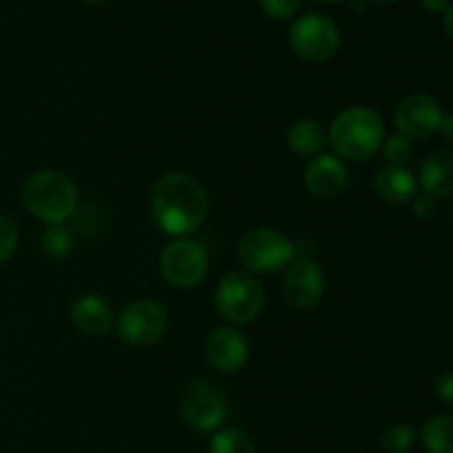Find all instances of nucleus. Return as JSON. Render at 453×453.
<instances>
[{"instance_id": "2f4dec72", "label": "nucleus", "mask_w": 453, "mask_h": 453, "mask_svg": "<svg viewBox=\"0 0 453 453\" xmlns=\"http://www.w3.org/2000/svg\"><path fill=\"white\" fill-rule=\"evenodd\" d=\"M321 3H334V4H341V3H349V0H321Z\"/></svg>"}, {"instance_id": "39448f33", "label": "nucleus", "mask_w": 453, "mask_h": 453, "mask_svg": "<svg viewBox=\"0 0 453 453\" xmlns=\"http://www.w3.org/2000/svg\"><path fill=\"white\" fill-rule=\"evenodd\" d=\"M237 257L246 273L273 274L295 259V243L273 228H252L242 237Z\"/></svg>"}, {"instance_id": "6e6552de", "label": "nucleus", "mask_w": 453, "mask_h": 453, "mask_svg": "<svg viewBox=\"0 0 453 453\" xmlns=\"http://www.w3.org/2000/svg\"><path fill=\"white\" fill-rule=\"evenodd\" d=\"M159 270L171 286L190 290L206 279L208 255L199 242L180 237L164 248L159 257Z\"/></svg>"}, {"instance_id": "20e7f679", "label": "nucleus", "mask_w": 453, "mask_h": 453, "mask_svg": "<svg viewBox=\"0 0 453 453\" xmlns=\"http://www.w3.org/2000/svg\"><path fill=\"white\" fill-rule=\"evenodd\" d=\"M265 305L264 286L255 279V274L246 270L228 273L215 290V308L226 321L234 326H248L255 321Z\"/></svg>"}, {"instance_id": "cd10ccee", "label": "nucleus", "mask_w": 453, "mask_h": 453, "mask_svg": "<svg viewBox=\"0 0 453 453\" xmlns=\"http://www.w3.org/2000/svg\"><path fill=\"white\" fill-rule=\"evenodd\" d=\"M438 133L445 137V142H451V137H453V118L451 115H445V118H442V124H441V128H438Z\"/></svg>"}, {"instance_id": "393cba45", "label": "nucleus", "mask_w": 453, "mask_h": 453, "mask_svg": "<svg viewBox=\"0 0 453 453\" xmlns=\"http://www.w3.org/2000/svg\"><path fill=\"white\" fill-rule=\"evenodd\" d=\"M414 215L418 217V219H432V217H436L438 212V199L432 197V195L427 193H420V195H414Z\"/></svg>"}, {"instance_id": "9d476101", "label": "nucleus", "mask_w": 453, "mask_h": 453, "mask_svg": "<svg viewBox=\"0 0 453 453\" xmlns=\"http://www.w3.org/2000/svg\"><path fill=\"white\" fill-rule=\"evenodd\" d=\"M442 113L441 102L427 93H411L405 100L398 102L394 111V127L398 135L407 140H427L441 128Z\"/></svg>"}, {"instance_id": "2eb2a0df", "label": "nucleus", "mask_w": 453, "mask_h": 453, "mask_svg": "<svg viewBox=\"0 0 453 453\" xmlns=\"http://www.w3.org/2000/svg\"><path fill=\"white\" fill-rule=\"evenodd\" d=\"M418 188V180L414 173L407 166H388L380 168L374 177V190L383 202L392 203V206H403V203L411 202Z\"/></svg>"}, {"instance_id": "9b49d317", "label": "nucleus", "mask_w": 453, "mask_h": 453, "mask_svg": "<svg viewBox=\"0 0 453 453\" xmlns=\"http://www.w3.org/2000/svg\"><path fill=\"white\" fill-rule=\"evenodd\" d=\"M326 292V277L319 264L301 259L290 264L283 279V299L296 310H310L321 301Z\"/></svg>"}, {"instance_id": "f8f14e48", "label": "nucleus", "mask_w": 453, "mask_h": 453, "mask_svg": "<svg viewBox=\"0 0 453 453\" xmlns=\"http://www.w3.org/2000/svg\"><path fill=\"white\" fill-rule=\"evenodd\" d=\"M303 184L314 199H336L348 186V168L334 153H319L305 166Z\"/></svg>"}, {"instance_id": "7c9ffc66", "label": "nucleus", "mask_w": 453, "mask_h": 453, "mask_svg": "<svg viewBox=\"0 0 453 453\" xmlns=\"http://www.w3.org/2000/svg\"><path fill=\"white\" fill-rule=\"evenodd\" d=\"M372 3H376V4H392V3H396V0H372Z\"/></svg>"}, {"instance_id": "473e14b6", "label": "nucleus", "mask_w": 453, "mask_h": 453, "mask_svg": "<svg viewBox=\"0 0 453 453\" xmlns=\"http://www.w3.org/2000/svg\"><path fill=\"white\" fill-rule=\"evenodd\" d=\"M82 3H87V4H102V3H104V0H82Z\"/></svg>"}, {"instance_id": "6ab92c4d", "label": "nucleus", "mask_w": 453, "mask_h": 453, "mask_svg": "<svg viewBox=\"0 0 453 453\" xmlns=\"http://www.w3.org/2000/svg\"><path fill=\"white\" fill-rule=\"evenodd\" d=\"M211 453H257V445L250 434L237 427H224L212 436Z\"/></svg>"}, {"instance_id": "c756f323", "label": "nucleus", "mask_w": 453, "mask_h": 453, "mask_svg": "<svg viewBox=\"0 0 453 453\" xmlns=\"http://www.w3.org/2000/svg\"><path fill=\"white\" fill-rule=\"evenodd\" d=\"M352 4H354V12H357V13H361V12H363V9H365V4H363V3H361V0H354V3H352Z\"/></svg>"}, {"instance_id": "423d86ee", "label": "nucleus", "mask_w": 453, "mask_h": 453, "mask_svg": "<svg viewBox=\"0 0 453 453\" xmlns=\"http://www.w3.org/2000/svg\"><path fill=\"white\" fill-rule=\"evenodd\" d=\"M180 411L186 425L193 427L195 432L212 434L221 429V425L228 418V396L217 383L208 379H199L193 385H188L186 392L181 394Z\"/></svg>"}, {"instance_id": "c85d7f7f", "label": "nucleus", "mask_w": 453, "mask_h": 453, "mask_svg": "<svg viewBox=\"0 0 453 453\" xmlns=\"http://www.w3.org/2000/svg\"><path fill=\"white\" fill-rule=\"evenodd\" d=\"M451 16H453V9L449 7L445 12V31H447V35H449V38H451Z\"/></svg>"}, {"instance_id": "5701e85b", "label": "nucleus", "mask_w": 453, "mask_h": 453, "mask_svg": "<svg viewBox=\"0 0 453 453\" xmlns=\"http://www.w3.org/2000/svg\"><path fill=\"white\" fill-rule=\"evenodd\" d=\"M18 228L9 217L0 215V265L16 252Z\"/></svg>"}, {"instance_id": "dca6fc26", "label": "nucleus", "mask_w": 453, "mask_h": 453, "mask_svg": "<svg viewBox=\"0 0 453 453\" xmlns=\"http://www.w3.org/2000/svg\"><path fill=\"white\" fill-rule=\"evenodd\" d=\"M420 186L423 193L432 197H447L453 190V153L449 149H438L420 164Z\"/></svg>"}, {"instance_id": "bb28decb", "label": "nucleus", "mask_w": 453, "mask_h": 453, "mask_svg": "<svg viewBox=\"0 0 453 453\" xmlns=\"http://www.w3.org/2000/svg\"><path fill=\"white\" fill-rule=\"evenodd\" d=\"M420 7L429 13H445L451 7L449 0H420Z\"/></svg>"}, {"instance_id": "0eeeda50", "label": "nucleus", "mask_w": 453, "mask_h": 453, "mask_svg": "<svg viewBox=\"0 0 453 453\" xmlns=\"http://www.w3.org/2000/svg\"><path fill=\"white\" fill-rule=\"evenodd\" d=\"M290 47L301 60L312 62H326L339 51L341 34L334 20H330L323 13H305V16L296 18L295 25L290 27Z\"/></svg>"}, {"instance_id": "b1692460", "label": "nucleus", "mask_w": 453, "mask_h": 453, "mask_svg": "<svg viewBox=\"0 0 453 453\" xmlns=\"http://www.w3.org/2000/svg\"><path fill=\"white\" fill-rule=\"evenodd\" d=\"M259 7L274 20H290L299 9V0H259Z\"/></svg>"}, {"instance_id": "f3484780", "label": "nucleus", "mask_w": 453, "mask_h": 453, "mask_svg": "<svg viewBox=\"0 0 453 453\" xmlns=\"http://www.w3.org/2000/svg\"><path fill=\"white\" fill-rule=\"evenodd\" d=\"M288 146L292 153L301 155V157H314V155L323 153L327 144V131L317 122V119H296L288 128Z\"/></svg>"}, {"instance_id": "4468645a", "label": "nucleus", "mask_w": 453, "mask_h": 453, "mask_svg": "<svg viewBox=\"0 0 453 453\" xmlns=\"http://www.w3.org/2000/svg\"><path fill=\"white\" fill-rule=\"evenodd\" d=\"M71 321L84 336H106L113 327V310L100 295H80L71 303Z\"/></svg>"}, {"instance_id": "f03ea898", "label": "nucleus", "mask_w": 453, "mask_h": 453, "mask_svg": "<svg viewBox=\"0 0 453 453\" xmlns=\"http://www.w3.org/2000/svg\"><path fill=\"white\" fill-rule=\"evenodd\" d=\"M327 142L339 159L363 162L374 157L385 142L383 118L370 106H349L334 118Z\"/></svg>"}, {"instance_id": "1a4fd4ad", "label": "nucleus", "mask_w": 453, "mask_h": 453, "mask_svg": "<svg viewBox=\"0 0 453 453\" xmlns=\"http://www.w3.org/2000/svg\"><path fill=\"white\" fill-rule=\"evenodd\" d=\"M168 327V314L157 301L137 299L118 317V334L127 345L137 349L157 343Z\"/></svg>"}, {"instance_id": "aec40b11", "label": "nucleus", "mask_w": 453, "mask_h": 453, "mask_svg": "<svg viewBox=\"0 0 453 453\" xmlns=\"http://www.w3.org/2000/svg\"><path fill=\"white\" fill-rule=\"evenodd\" d=\"M40 250L51 259H62L73 250V234L65 224H53L40 234Z\"/></svg>"}, {"instance_id": "412c9836", "label": "nucleus", "mask_w": 453, "mask_h": 453, "mask_svg": "<svg viewBox=\"0 0 453 453\" xmlns=\"http://www.w3.org/2000/svg\"><path fill=\"white\" fill-rule=\"evenodd\" d=\"M414 427L405 423H398L385 429V434L380 436V447H383L385 453H410L411 447H414Z\"/></svg>"}, {"instance_id": "7ed1b4c3", "label": "nucleus", "mask_w": 453, "mask_h": 453, "mask_svg": "<svg viewBox=\"0 0 453 453\" xmlns=\"http://www.w3.org/2000/svg\"><path fill=\"white\" fill-rule=\"evenodd\" d=\"M22 203L44 224H65L78 211V188L60 171H40L22 184Z\"/></svg>"}, {"instance_id": "a211bd4d", "label": "nucleus", "mask_w": 453, "mask_h": 453, "mask_svg": "<svg viewBox=\"0 0 453 453\" xmlns=\"http://www.w3.org/2000/svg\"><path fill=\"white\" fill-rule=\"evenodd\" d=\"M420 436L429 453H453V418L449 414L432 416L423 425Z\"/></svg>"}, {"instance_id": "4be33fe9", "label": "nucleus", "mask_w": 453, "mask_h": 453, "mask_svg": "<svg viewBox=\"0 0 453 453\" xmlns=\"http://www.w3.org/2000/svg\"><path fill=\"white\" fill-rule=\"evenodd\" d=\"M380 149H383V155L385 159H388V164H394V166H405V164L411 159V155H414V146H411V142L407 140V137L398 135V133L392 137H385Z\"/></svg>"}, {"instance_id": "f257e3e1", "label": "nucleus", "mask_w": 453, "mask_h": 453, "mask_svg": "<svg viewBox=\"0 0 453 453\" xmlns=\"http://www.w3.org/2000/svg\"><path fill=\"white\" fill-rule=\"evenodd\" d=\"M208 193L193 175L181 171L166 173L150 190V215L162 233L188 237L202 228L208 217Z\"/></svg>"}, {"instance_id": "ddd939ff", "label": "nucleus", "mask_w": 453, "mask_h": 453, "mask_svg": "<svg viewBox=\"0 0 453 453\" xmlns=\"http://www.w3.org/2000/svg\"><path fill=\"white\" fill-rule=\"evenodd\" d=\"M206 361L211 363L212 370L221 374H233L242 370L248 361V341L242 332L234 327H215L206 339Z\"/></svg>"}, {"instance_id": "a878e982", "label": "nucleus", "mask_w": 453, "mask_h": 453, "mask_svg": "<svg viewBox=\"0 0 453 453\" xmlns=\"http://www.w3.org/2000/svg\"><path fill=\"white\" fill-rule=\"evenodd\" d=\"M436 396L445 403L447 407H451L453 403V374L451 372H442L441 376L436 379Z\"/></svg>"}]
</instances>
